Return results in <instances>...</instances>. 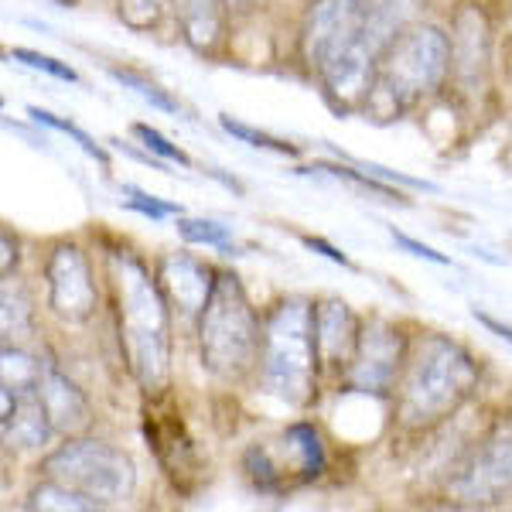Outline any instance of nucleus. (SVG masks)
I'll list each match as a JSON object with an SVG mask.
<instances>
[{
    "label": "nucleus",
    "mask_w": 512,
    "mask_h": 512,
    "mask_svg": "<svg viewBox=\"0 0 512 512\" xmlns=\"http://www.w3.org/2000/svg\"><path fill=\"white\" fill-rule=\"evenodd\" d=\"M110 280L117 297L120 345L127 355L130 373L147 393H161L168 386L171 362V325L168 301L158 277L147 274V267L127 250L110 253Z\"/></svg>",
    "instance_id": "obj_1"
},
{
    "label": "nucleus",
    "mask_w": 512,
    "mask_h": 512,
    "mask_svg": "<svg viewBox=\"0 0 512 512\" xmlns=\"http://www.w3.org/2000/svg\"><path fill=\"white\" fill-rule=\"evenodd\" d=\"M478 386L475 359L458 342L427 335L407 359L396 396V417L410 431H424L448 420Z\"/></svg>",
    "instance_id": "obj_2"
},
{
    "label": "nucleus",
    "mask_w": 512,
    "mask_h": 512,
    "mask_svg": "<svg viewBox=\"0 0 512 512\" xmlns=\"http://www.w3.org/2000/svg\"><path fill=\"white\" fill-rule=\"evenodd\" d=\"M315 304L304 297H287L263 321L260 338V379L263 390L277 400L304 407L315 396L318 376Z\"/></svg>",
    "instance_id": "obj_3"
},
{
    "label": "nucleus",
    "mask_w": 512,
    "mask_h": 512,
    "mask_svg": "<svg viewBox=\"0 0 512 512\" xmlns=\"http://www.w3.org/2000/svg\"><path fill=\"white\" fill-rule=\"evenodd\" d=\"M260 338L263 328L246 301L243 284L233 274H219L209 304L198 318V342L209 373L226 383L243 379L260 359Z\"/></svg>",
    "instance_id": "obj_4"
},
{
    "label": "nucleus",
    "mask_w": 512,
    "mask_h": 512,
    "mask_svg": "<svg viewBox=\"0 0 512 512\" xmlns=\"http://www.w3.org/2000/svg\"><path fill=\"white\" fill-rule=\"evenodd\" d=\"M451 41L437 28H407L383 52L373 82V96L393 110H407L417 99L431 96L451 69ZM369 96V99H373Z\"/></svg>",
    "instance_id": "obj_5"
},
{
    "label": "nucleus",
    "mask_w": 512,
    "mask_h": 512,
    "mask_svg": "<svg viewBox=\"0 0 512 512\" xmlns=\"http://www.w3.org/2000/svg\"><path fill=\"white\" fill-rule=\"evenodd\" d=\"M41 472L55 478V482L69 485V489L89 495L93 502H99V509L127 502L137 485L134 461L103 441L62 444L55 454H48Z\"/></svg>",
    "instance_id": "obj_6"
},
{
    "label": "nucleus",
    "mask_w": 512,
    "mask_h": 512,
    "mask_svg": "<svg viewBox=\"0 0 512 512\" xmlns=\"http://www.w3.org/2000/svg\"><path fill=\"white\" fill-rule=\"evenodd\" d=\"M284 448H287V465L274 461V454L267 448H250L246 451V472H250L253 485L260 492L280 495L291 485L311 482L325 472V448H321V437L311 424H294L284 434Z\"/></svg>",
    "instance_id": "obj_7"
},
{
    "label": "nucleus",
    "mask_w": 512,
    "mask_h": 512,
    "mask_svg": "<svg viewBox=\"0 0 512 512\" xmlns=\"http://www.w3.org/2000/svg\"><path fill=\"white\" fill-rule=\"evenodd\" d=\"M362 38V0H315L304 21V59L311 69L325 72L328 65L352 52Z\"/></svg>",
    "instance_id": "obj_8"
},
{
    "label": "nucleus",
    "mask_w": 512,
    "mask_h": 512,
    "mask_svg": "<svg viewBox=\"0 0 512 512\" xmlns=\"http://www.w3.org/2000/svg\"><path fill=\"white\" fill-rule=\"evenodd\" d=\"M407 366V338L390 321H369L359 332V345L345 369L349 390L359 393H386L400 379Z\"/></svg>",
    "instance_id": "obj_9"
},
{
    "label": "nucleus",
    "mask_w": 512,
    "mask_h": 512,
    "mask_svg": "<svg viewBox=\"0 0 512 512\" xmlns=\"http://www.w3.org/2000/svg\"><path fill=\"white\" fill-rule=\"evenodd\" d=\"M48 277V308L69 325H82L96 311V284L86 256L79 246L62 243L55 246L45 263Z\"/></svg>",
    "instance_id": "obj_10"
},
{
    "label": "nucleus",
    "mask_w": 512,
    "mask_h": 512,
    "mask_svg": "<svg viewBox=\"0 0 512 512\" xmlns=\"http://www.w3.org/2000/svg\"><path fill=\"white\" fill-rule=\"evenodd\" d=\"M454 495L465 502H499L512 495V427H502L482 444L472 465L454 478Z\"/></svg>",
    "instance_id": "obj_11"
},
{
    "label": "nucleus",
    "mask_w": 512,
    "mask_h": 512,
    "mask_svg": "<svg viewBox=\"0 0 512 512\" xmlns=\"http://www.w3.org/2000/svg\"><path fill=\"white\" fill-rule=\"evenodd\" d=\"M147 441L158 454L161 468L175 482V489L192 492L195 482L202 478V458H198L192 437L185 434V424L178 420L175 410H151L147 414Z\"/></svg>",
    "instance_id": "obj_12"
},
{
    "label": "nucleus",
    "mask_w": 512,
    "mask_h": 512,
    "mask_svg": "<svg viewBox=\"0 0 512 512\" xmlns=\"http://www.w3.org/2000/svg\"><path fill=\"white\" fill-rule=\"evenodd\" d=\"M0 431H4V444L11 448H41L48 434L55 431L48 420L45 400H41L38 386H24V390H0Z\"/></svg>",
    "instance_id": "obj_13"
},
{
    "label": "nucleus",
    "mask_w": 512,
    "mask_h": 512,
    "mask_svg": "<svg viewBox=\"0 0 512 512\" xmlns=\"http://www.w3.org/2000/svg\"><path fill=\"white\" fill-rule=\"evenodd\" d=\"M216 277L209 267H202L192 256H164L158 267V284L164 291V301L168 308H178L185 318H202L205 304L212 297V287H216Z\"/></svg>",
    "instance_id": "obj_14"
},
{
    "label": "nucleus",
    "mask_w": 512,
    "mask_h": 512,
    "mask_svg": "<svg viewBox=\"0 0 512 512\" xmlns=\"http://www.w3.org/2000/svg\"><path fill=\"white\" fill-rule=\"evenodd\" d=\"M359 318L345 301H321L315 304V338L318 359L325 369H349L355 345H359Z\"/></svg>",
    "instance_id": "obj_15"
},
{
    "label": "nucleus",
    "mask_w": 512,
    "mask_h": 512,
    "mask_svg": "<svg viewBox=\"0 0 512 512\" xmlns=\"http://www.w3.org/2000/svg\"><path fill=\"white\" fill-rule=\"evenodd\" d=\"M451 59L461 82L475 89L478 79L485 76V65H489V24H485L478 7H461L458 18H454Z\"/></svg>",
    "instance_id": "obj_16"
},
{
    "label": "nucleus",
    "mask_w": 512,
    "mask_h": 512,
    "mask_svg": "<svg viewBox=\"0 0 512 512\" xmlns=\"http://www.w3.org/2000/svg\"><path fill=\"white\" fill-rule=\"evenodd\" d=\"M38 393L45 400L48 420L59 434H76L89 424V403L86 396L69 376L59 373L55 366H41L38 376Z\"/></svg>",
    "instance_id": "obj_17"
},
{
    "label": "nucleus",
    "mask_w": 512,
    "mask_h": 512,
    "mask_svg": "<svg viewBox=\"0 0 512 512\" xmlns=\"http://www.w3.org/2000/svg\"><path fill=\"white\" fill-rule=\"evenodd\" d=\"M420 0H362V45L379 62L414 21Z\"/></svg>",
    "instance_id": "obj_18"
},
{
    "label": "nucleus",
    "mask_w": 512,
    "mask_h": 512,
    "mask_svg": "<svg viewBox=\"0 0 512 512\" xmlns=\"http://www.w3.org/2000/svg\"><path fill=\"white\" fill-rule=\"evenodd\" d=\"M226 0H175V18L188 45L212 55L226 38Z\"/></svg>",
    "instance_id": "obj_19"
},
{
    "label": "nucleus",
    "mask_w": 512,
    "mask_h": 512,
    "mask_svg": "<svg viewBox=\"0 0 512 512\" xmlns=\"http://www.w3.org/2000/svg\"><path fill=\"white\" fill-rule=\"evenodd\" d=\"M28 509H59V512H89V509H99V502H93L89 495H82L76 489H69V485L55 482V478H48L45 485H38L35 492H31L28 499Z\"/></svg>",
    "instance_id": "obj_20"
},
{
    "label": "nucleus",
    "mask_w": 512,
    "mask_h": 512,
    "mask_svg": "<svg viewBox=\"0 0 512 512\" xmlns=\"http://www.w3.org/2000/svg\"><path fill=\"white\" fill-rule=\"evenodd\" d=\"M0 321H4V345H18L21 338L31 335V301L28 294L7 277L4 284V311H0Z\"/></svg>",
    "instance_id": "obj_21"
},
{
    "label": "nucleus",
    "mask_w": 512,
    "mask_h": 512,
    "mask_svg": "<svg viewBox=\"0 0 512 512\" xmlns=\"http://www.w3.org/2000/svg\"><path fill=\"white\" fill-rule=\"evenodd\" d=\"M110 76L117 79V82H123L127 89H134V93L140 96V99H147V103L154 106V110H164V113H178V103L171 99L164 89L158 86V82H151V79H144L140 72H134V69H110Z\"/></svg>",
    "instance_id": "obj_22"
},
{
    "label": "nucleus",
    "mask_w": 512,
    "mask_h": 512,
    "mask_svg": "<svg viewBox=\"0 0 512 512\" xmlns=\"http://www.w3.org/2000/svg\"><path fill=\"white\" fill-rule=\"evenodd\" d=\"M28 113H31V117H35L38 123H45V127H52V130H59V134H65V137H72V140H76V144L82 147V151L89 154V158H96L99 164H106V151L96 144L93 137L86 134V130H79L76 123H69V120L55 117V113H48V110H38V106H31Z\"/></svg>",
    "instance_id": "obj_23"
},
{
    "label": "nucleus",
    "mask_w": 512,
    "mask_h": 512,
    "mask_svg": "<svg viewBox=\"0 0 512 512\" xmlns=\"http://www.w3.org/2000/svg\"><path fill=\"white\" fill-rule=\"evenodd\" d=\"M219 123H222V130H226V134H233L236 140H243V144H250V147H260V151H274V154H284V158H294V154H297V147L284 144V140H277L270 134H260V130L246 127V123H236L229 117H219Z\"/></svg>",
    "instance_id": "obj_24"
},
{
    "label": "nucleus",
    "mask_w": 512,
    "mask_h": 512,
    "mask_svg": "<svg viewBox=\"0 0 512 512\" xmlns=\"http://www.w3.org/2000/svg\"><path fill=\"white\" fill-rule=\"evenodd\" d=\"M164 7H168V0H120V18L127 28L147 31L161 21Z\"/></svg>",
    "instance_id": "obj_25"
},
{
    "label": "nucleus",
    "mask_w": 512,
    "mask_h": 512,
    "mask_svg": "<svg viewBox=\"0 0 512 512\" xmlns=\"http://www.w3.org/2000/svg\"><path fill=\"white\" fill-rule=\"evenodd\" d=\"M178 233L188 239V243H205V246H219V250H229V233L226 226L209 219H181Z\"/></svg>",
    "instance_id": "obj_26"
},
{
    "label": "nucleus",
    "mask_w": 512,
    "mask_h": 512,
    "mask_svg": "<svg viewBox=\"0 0 512 512\" xmlns=\"http://www.w3.org/2000/svg\"><path fill=\"white\" fill-rule=\"evenodd\" d=\"M7 59L11 62H24L28 69H38V72H48L52 79H62V82H79L76 69H69V65H62L59 59H48V55L41 52H31V48H14V52H7Z\"/></svg>",
    "instance_id": "obj_27"
},
{
    "label": "nucleus",
    "mask_w": 512,
    "mask_h": 512,
    "mask_svg": "<svg viewBox=\"0 0 512 512\" xmlns=\"http://www.w3.org/2000/svg\"><path fill=\"white\" fill-rule=\"evenodd\" d=\"M134 134H137V140L140 144L147 147V151H154V154H161L164 161H171V164H181V168H192V158H188L181 147H175L171 144L168 137H161L158 130H151V127H144V123H137L134 127Z\"/></svg>",
    "instance_id": "obj_28"
},
{
    "label": "nucleus",
    "mask_w": 512,
    "mask_h": 512,
    "mask_svg": "<svg viewBox=\"0 0 512 512\" xmlns=\"http://www.w3.org/2000/svg\"><path fill=\"white\" fill-rule=\"evenodd\" d=\"M127 195H130V209L144 212V216H151V219H168V216H175V212H181L178 205L158 202L154 195H144V192H137V188H127Z\"/></svg>",
    "instance_id": "obj_29"
},
{
    "label": "nucleus",
    "mask_w": 512,
    "mask_h": 512,
    "mask_svg": "<svg viewBox=\"0 0 512 512\" xmlns=\"http://www.w3.org/2000/svg\"><path fill=\"white\" fill-rule=\"evenodd\" d=\"M311 171H328V175H338V178H349L355 181V185H362V188H369V192H379V195H396L390 185H383V181H376V178H369V175H359V171H352V168H345V164H318V168H311Z\"/></svg>",
    "instance_id": "obj_30"
},
{
    "label": "nucleus",
    "mask_w": 512,
    "mask_h": 512,
    "mask_svg": "<svg viewBox=\"0 0 512 512\" xmlns=\"http://www.w3.org/2000/svg\"><path fill=\"white\" fill-rule=\"evenodd\" d=\"M393 239H396V243H400L403 246V250H410V253H414V256H424V260H431V263H437V267H448V256H441V253H437V250H431V246H424V243H417V239H410V236H403V233H396V229H393Z\"/></svg>",
    "instance_id": "obj_31"
},
{
    "label": "nucleus",
    "mask_w": 512,
    "mask_h": 512,
    "mask_svg": "<svg viewBox=\"0 0 512 512\" xmlns=\"http://www.w3.org/2000/svg\"><path fill=\"white\" fill-rule=\"evenodd\" d=\"M301 243L308 246V250H318L321 256H328L332 263H342V267H352L349 256H345L342 250H335V246H328L325 239H315V236H301Z\"/></svg>",
    "instance_id": "obj_32"
},
{
    "label": "nucleus",
    "mask_w": 512,
    "mask_h": 512,
    "mask_svg": "<svg viewBox=\"0 0 512 512\" xmlns=\"http://www.w3.org/2000/svg\"><path fill=\"white\" fill-rule=\"evenodd\" d=\"M14 263H18V243L11 239V229H4V256H0V267H4V277H11Z\"/></svg>",
    "instance_id": "obj_33"
},
{
    "label": "nucleus",
    "mask_w": 512,
    "mask_h": 512,
    "mask_svg": "<svg viewBox=\"0 0 512 512\" xmlns=\"http://www.w3.org/2000/svg\"><path fill=\"white\" fill-rule=\"evenodd\" d=\"M475 318L482 321V325L489 328V332H495L499 338H506V342H512V328H509V325H502V321H495V318H489V315H478V311H475Z\"/></svg>",
    "instance_id": "obj_34"
},
{
    "label": "nucleus",
    "mask_w": 512,
    "mask_h": 512,
    "mask_svg": "<svg viewBox=\"0 0 512 512\" xmlns=\"http://www.w3.org/2000/svg\"><path fill=\"white\" fill-rule=\"evenodd\" d=\"M226 4H229V11H250V7L263 4V0H226Z\"/></svg>",
    "instance_id": "obj_35"
}]
</instances>
